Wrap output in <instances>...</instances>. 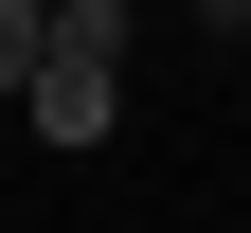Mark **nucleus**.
<instances>
[{
	"mask_svg": "<svg viewBox=\"0 0 251 233\" xmlns=\"http://www.w3.org/2000/svg\"><path fill=\"white\" fill-rule=\"evenodd\" d=\"M198 18H215V36H251V0H198Z\"/></svg>",
	"mask_w": 251,
	"mask_h": 233,
	"instance_id": "7ed1b4c3",
	"label": "nucleus"
},
{
	"mask_svg": "<svg viewBox=\"0 0 251 233\" xmlns=\"http://www.w3.org/2000/svg\"><path fill=\"white\" fill-rule=\"evenodd\" d=\"M36 54H54V0H0V90H36Z\"/></svg>",
	"mask_w": 251,
	"mask_h": 233,
	"instance_id": "f03ea898",
	"label": "nucleus"
},
{
	"mask_svg": "<svg viewBox=\"0 0 251 233\" xmlns=\"http://www.w3.org/2000/svg\"><path fill=\"white\" fill-rule=\"evenodd\" d=\"M18 126L72 144V161L126 126V0H54V54H36V90H18Z\"/></svg>",
	"mask_w": 251,
	"mask_h": 233,
	"instance_id": "f257e3e1",
	"label": "nucleus"
}]
</instances>
